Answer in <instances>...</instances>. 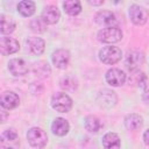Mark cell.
Masks as SVG:
<instances>
[{"instance_id":"cell-12","label":"cell","mask_w":149,"mask_h":149,"mask_svg":"<svg viewBox=\"0 0 149 149\" xmlns=\"http://www.w3.org/2000/svg\"><path fill=\"white\" fill-rule=\"evenodd\" d=\"M106 80L112 86H121L126 81V74L119 69H111L106 73Z\"/></svg>"},{"instance_id":"cell-9","label":"cell","mask_w":149,"mask_h":149,"mask_svg":"<svg viewBox=\"0 0 149 149\" xmlns=\"http://www.w3.org/2000/svg\"><path fill=\"white\" fill-rule=\"evenodd\" d=\"M20 104V98L16 93L7 91L3 92L0 97V105L6 109H13Z\"/></svg>"},{"instance_id":"cell-7","label":"cell","mask_w":149,"mask_h":149,"mask_svg":"<svg viewBox=\"0 0 149 149\" xmlns=\"http://www.w3.org/2000/svg\"><path fill=\"white\" fill-rule=\"evenodd\" d=\"M8 70L13 76L20 77V76H24L28 72V65L21 58H13L8 63Z\"/></svg>"},{"instance_id":"cell-14","label":"cell","mask_w":149,"mask_h":149,"mask_svg":"<svg viewBox=\"0 0 149 149\" xmlns=\"http://www.w3.org/2000/svg\"><path fill=\"white\" fill-rule=\"evenodd\" d=\"M27 45H28V50L33 54V55H41L43 51H44V47H45V43L42 38L40 37H29L27 40Z\"/></svg>"},{"instance_id":"cell-3","label":"cell","mask_w":149,"mask_h":149,"mask_svg":"<svg viewBox=\"0 0 149 149\" xmlns=\"http://www.w3.org/2000/svg\"><path fill=\"white\" fill-rule=\"evenodd\" d=\"M122 52L118 47H105L99 51V59L105 64H115L121 59Z\"/></svg>"},{"instance_id":"cell-4","label":"cell","mask_w":149,"mask_h":149,"mask_svg":"<svg viewBox=\"0 0 149 149\" xmlns=\"http://www.w3.org/2000/svg\"><path fill=\"white\" fill-rule=\"evenodd\" d=\"M122 38V31L116 27L102 28L98 33V40L104 43H116Z\"/></svg>"},{"instance_id":"cell-2","label":"cell","mask_w":149,"mask_h":149,"mask_svg":"<svg viewBox=\"0 0 149 149\" xmlns=\"http://www.w3.org/2000/svg\"><path fill=\"white\" fill-rule=\"evenodd\" d=\"M51 106L54 109L61 113H66L72 107V100L71 98L63 92H57L51 98Z\"/></svg>"},{"instance_id":"cell-15","label":"cell","mask_w":149,"mask_h":149,"mask_svg":"<svg viewBox=\"0 0 149 149\" xmlns=\"http://www.w3.org/2000/svg\"><path fill=\"white\" fill-rule=\"evenodd\" d=\"M69 122L63 119V118H56L51 125V130L54 134L58 135V136H64L65 134H68L69 132Z\"/></svg>"},{"instance_id":"cell-19","label":"cell","mask_w":149,"mask_h":149,"mask_svg":"<svg viewBox=\"0 0 149 149\" xmlns=\"http://www.w3.org/2000/svg\"><path fill=\"white\" fill-rule=\"evenodd\" d=\"M17 12L22 16H31L35 13V3L29 0H23L17 5Z\"/></svg>"},{"instance_id":"cell-11","label":"cell","mask_w":149,"mask_h":149,"mask_svg":"<svg viewBox=\"0 0 149 149\" xmlns=\"http://www.w3.org/2000/svg\"><path fill=\"white\" fill-rule=\"evenodd\" d=\"M52 63L58 69H65L70 61V54L65 49H58L52 54Z\"/></svg>"},{"instance_id":"cell-29","label":"cell","mask_w":149,"mask_h":149,"mask_svg":"<svg viewBox=\"0 0 149 149\" xmlns=\"http://www.w3.org/2000/svg\"><path fill=\"white\" fill-rule=\"evenodd\" d=\"M143 100H144L147 104H149V91H146V92H144V94H143Z\"/></svg>"},{"instance_id":"cell-16","label":"cell","mask_w":149,"mask_h":149,"mask_svg":"<svg viewBox=\"0 0 149 149\" xmlns=\"http://www.w3.org/2000/svg\"><path fill=\"white\" fill-rule=\"evenodd\" d=\"M98 101L104 107H112L116 102L115 93L109 90H104L102 92H100V94L98 97Z\"/></svg>"},{"instance_id":"cell-13","label":"cell","mask_w":149,"mask_h":149,"mask_svg":"<svg viewBox=\"0 0 149 149\" xmlns=\"http://www.w3.org/2000/svg\"><path fill=\"white\" fill-rule=\"evenodd\" d=\"M41 17L44 20V22H45L47 24H55V23L59 20L61 13H59V10H58V8H57L56 6L49 5V6H47V7L43 9Z\"/></svg>"},{"instance_id":"cell-18","label":"cell","mask_w":149,"mask_h":149,"mask_svg":"<svg viewBox=\"0 0 149 149\" xmlns=\"http://www.w3.org/2000/svg\"><path fill=\"white\" fill-rule=\"evenodd\" d=\"M105 149H120V137L115 133H106L102 137Z\"/></svg>"},{"instance_id":"cell-8","label":"cell","mask_w":149,"mask_h":149,"mask_svg":"<svg viewBox=\"0 0 149 149\" xmlns=\"http://www.w3.org/2000/svg\"><path fill=\"white\" fill-rule=\"evenodd\" d=\"M20 49L19 42L13 37L2 36L0 40V51L2 55H10Z\"/></svg>"},{"instance_id":"cell-5","label":"cell","mask_w":149,"mask_h":149,"mask_svg":"<svg viewBox=\"0 0 149 149\" xmlns=\"http://www.w3.org/2000/svg\"><path fill=\"white\" fill-rule=\"evenodd\" d=\"M149 16V13L146 8H143L142 6L139 5H132L129 7V17L133 21V23L137 24V26H142L147 22Z\"/></svg>"},{"instance_id":"cell-20","label":"cell","mask_w":149,"mask_h":149,"mask_svg":"<svg viewBox=\"0 0 149 149\" xmlns=\"http://www.w3.org/2000/svg\"><path fill=\"white\" fill-rule=\"evenodd\" d=\"M64 10L70 15H77L81 12V5L77 0H68L63 2Z\"/></svg>"},{"instance_id":"cell-17","label":"cell","mask_w":149,"mask_h":149,"mask_svg":"<svg viewBox=\"0 0 149 149\" xmlns=\"http://www.w3.org/2000/svg\"><path fill=\"white\" fill-rule=\"evenodd\" d=\"M142 123H143L142 116L136 113H130L125 118V126L129 130H136L141 128Z\"/></svg>"},{"instance_id":"cell-27","label":"cell","mask_w":149,"mask_h":149,"mask_svg":"<svg viewBox=\"0 0 149 149\" xmlns=\"http://www.w3.org/2000/svg\"><path fill=\"white\" fill-rule=\"evenodd\" d=\"M133 72H135V73H133L132 76H130V78H129V83H132V84H134V85H140V83L143 80V78L146 77L142 72H139V71H133Z\"/></svg>"},{"instance_id":"cell-21","label":"cell","mask_w":149,"mask_h":149,"mask_svg":"<svg viewBox=\"0 0 149 149\" xmlns=\"http://www.w3.org/2000/svg\"><path fill=\"white\" fill-rule=\"evenodd\" d=\"M1 26H0V30L1 34H10L14 31L15 29V22L10 19V17H6L5 15H1Z\"/></svg>"},{"instance_id":"cell-24","label":"cell","mask_w":149,"mask_h":149,"mask_svg":"<svg viewBox=\"0 0 149 149\" xmlns=\"http://www.w3.org/2000/svg\"><path fill=\"white\" fill-rule=\"evenodd\" d=\"M47 28V23L44 22V20L42 17H37V19H33L30 21V29L34 31V33H43Z\"/></svg>"},{"instance_id":"cell-25","label":"cell","mask_w":149,"mask_h":149,"mask_svg":"<svg viewBox=\"0 0 149 149\" xmlns=\"http://www.w3.org/2000/svg\"><path fill=\"white\" fill-rule=\"evenodd\" d=\"M61 87L65 91H74L77 88V81L72 77H65L61 80Z\"/></svg>"},{"instance_id":"cell-6","label":"cell","mask_w":149,"mask_h":149,"mask_svg":"<svg viewBox=\"0 0 149 149\" xmlns=\"http://www.w3.org/2000/svg\"><path fill=\"white\" fill-rule=\"evenodd\" d=\"M144 61V56L141 51H132L127 55L126 57V68L129 71H136L143 63Z\"/></svg>"},{"instance_id":"cell-10","label":"cell","mask_w":149,"mask_h":149,"mask_svg":"<svg viewBox=\"0 0 149 149\" xmlns=\"http://www.w3.org/2000/svg\"><path fill=\"white\" fill-rule=\"evenodd\" d=\"M95 22L104 28H109V27H114V24L116 23V19L112 12L101 10L95 15Z\"/></svg>"},{"instance_id":"cell-28","label":"cell","mask_w":149,"mask_h":149,"mask_svg":"<svg viewBox=\"0 0 149 149\" xmlns=\"http://www.w3.org/2000/svg\"><path fill=\"white\" fill-rule=\"evenodd\" d=\"M143 140H144V143L147 146H149V129H147L143 134Z\"/></svg>"},{"instance_id":"cell-26","label":"cell","mask_w":149,"mask_h":149,"mask_svg":"<svg viewBox=\"0 0 149 149\" xmlns=\"http://www.w3.org/2000/svg\"><path fill=\"white\" fill-rule=\"evenodd\" d=\"M16 137H17V133H16L15 129H13V128L6 129V130L2 133V140H6V141H14V140H16Z\"/></svg>"},{"instance_id":"cell-23","label":"cell","mask_w":149,"mask_h":149,"mask_svg":"<svg viewBox=\"0 0 149 149\" xmlns=\"http://www.w3.org/2000/svg\"><path fill=\"white\" fill-rule=\"evenodd\" d=\"M33 70H34L35 74H36V76H40V77H48L49 73H50L49 65H48V63H45V62L35 63Z\"/></svg>"},{"instance_id":"cell-30","label":"cell","mask_w":149,"mask_h":149,"mask_svg":"<svg viewBox=\"0 0 149 149\" xmlns=\"http://www.w3.org/2000/svg\"><path fill=\"white\" fill-rule=\"evenodd\" d=\"M88 3L90 5H93V6H99V5H102L104 1L102 0H100V1H88Z\"/></svg>"},{"instance_id":"cell-22","label":"cell","mask_w":149,"mask_h":149,"mask_svg":"<svg viewBox=\"0 0 149 149\" xmlns=\"http://www.w3.org/2000/svg\"><path fill=\"white\" fill-rule=\"evenodd\" d=\"M100 121L97 116H93V115H90L85 119V128L91 132V133H95L100 129Z\"/></svg>"},{"instance_id":"cell-1","label":"cell","mask_w":149,"mask_h":149,"mask_svg":"<svg viewBox=\"0 0 149 149\" xmlns=\"http://www.w3.org/2000/svg\"><path fill=\"white\" fill-rule=\"evenodd\" d=\"M27 140H28V142L31 147L37 148V149H42V148L45 147V144L48 142V136H47V133L43 129L34 127V128H30L28 130Z\"/></svg>"}]
</instances>
